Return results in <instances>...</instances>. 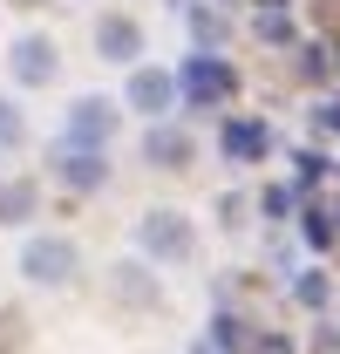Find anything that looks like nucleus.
<instances>
[{
  "mask_svg": "<svg viewBox=\"0 0 340 354\" xmlns=\"http://www.w3.org/2000/svg\"><path fill=\"white\" fill-rule=\"evenodd\" d=\"M143 245L150 252H191V225H177V212H150L143 218Z\"/></svg>",
  "mask_w": 340,
  "mask_h": 354,
  "instance_id": "nucleus-7",
  "label": "nucleus"
},
{
  "mask_svg": "<svg viewBox=\"0 0 340 354\" xmlns=\"http://www.w3.org/2000/svg\"><path fill=\"white\" fill-rule=\"evenodd\" d=\"M116 130V109L102 102V95H82L75 109H68V130H62V150H102Z\"/></svg>",
  "mask_w": 340,
  "mask_h": 354,
  "instance_id": "nucleus-1",
  "label": "nucleus"
},
{
  "mask_svg": "<svg viewBox=\"0 0 340 354\" xmlns=\"http://www.w3.org/2000/svg\"><path fill=\"white\" fill-rule=\"evenodd\" d=\"M143 150H150V164L177 171V164L191 157V136H177V130H150V143H143Z\"/></svg>",
  "mask_w": 340,
  "mask_h": 354,
  "instance_id": "nucleus-10",
  "label": "nucleus"
},
{
  "mask_svg": "<svg viewBox=\"0 0 340 354\" xmlns=\"http://www.w3.org/2000/svg\"><path fill=\"white\" fill-rule=\"evenodd\" d=\"M102 177H109L102 150H62V184H75V191H95Z\"/></svg>",
  "mask_w": 340,
  "mask_h": 354,
  "instance_id": "nucleus-8",
  "label": "nucleus"
},
{
  "mask_svg": "<svg viewBox=\"0 0 340 354\" xmlns=\"http://www.w3.org/2000/svg\"><path fill=\"white\" fill-rule=\"evenodd\" d=\"M14 75L28 88H41V82H55V48L41 41V35H28V41L14 48Z\"/></svg>",
  "mask_w": 340,
  "mask_h": 354,
  "instance_id": "nucleus-6",
  "label": "nucleus"
},
{
  "mask_svg": "<svg viewBox=\"0 0 340 354\" xmlns=\"http://www.w3.org/2000/svg\"><path fill=\"white\" fill-rule=\"evenodd\" d=\"M123 300H143V307H157V279H143V266H123Z\"/></svg>",
  "mask_w": 340,
  "mask_h": 354,
  "instance_id": "nucleus-12",
  "label": "nucleus"
},
{
  "mask_svg": "<svg viewBox=\"0 0 340 354\" xmlns=\"http://www.w3.org/2000/svg\"><path fill=\"white\" fill-rule=\"evenodd\" d=\"M272 130L265 123H225V157H265Z\"/></svg>",
  "mask_w": 340,
  "mask_h": 354,
  "instance_id": "nucleus-9",
  "label": "nucleus"
},
{
  "mask_svg": "<svg viewBox=\"0 0 340 354\" xmlns=\"http://www.w3.org/2000/svg\"><path fill=\"white\" fill-rule=\"evenodd\" d=\"M170 95H177V82H170L164 68H136V75H129V102H136L143 116H164Z\"/></svg>",
  "mask_w": 340,
  "mask_h": 354,
  "instance_id": "nucleus-4",
  "label": "nucleus"
},
{
  "mask_svg": "<svg viewBox=\"0 0 340 354\" xmlns=\"http://www.w3.org/2000/svg\"><path fill=\"white\" fill-rule=\"evenodd\" d=\"M35 218V184H0V225Z\"/></svg>",
  "mask_w": 340,
  "mask_h": 354,
  "instance_id": "nucleus-11",
  "label": "nucleus"
},
{
  "mask_svg": "<svg viewBox=\"0 0 340 354\" xmlns=\"http://www.w3.org/2000/svg\"><path fill=\"white\" fill-rule=\"evenodd\" d=\"M28 7H35V0H28Z\"/></svg>",
  "mask_w": 340,
  "mask_h": 354,
  "instance_id": "nucleus-15",
  "label": "nucleus"
},
{
  "mask_svg": "<svg viewBox=\"0 0 340 354\" xmlns=\"http://www.w3.org/2000/svg\"><path fill=\"white\" fill-rule=\"evenodd\" d=\"M293 293H299V300H306V307H327V279H299Z\"/></svg>",
  "mask_w": 340,
  "mask_h": 354,
  "instance_id": "nucleus-13",
  "label": "nucleus"
},
{
  "mask_svg": "<svg viewBox=\"0 0 340 354\" xmlns=\"http://www.w3.org/2000/svg\"><path fill=\"white\" fill-rule=\"evenodd\" d=\"M95 48H102L109 62H136V55H143V35H136L129 14H109V21L95 28Z\"/></svg>",
  "mask_w": 340,
  "mask_h": 354,
  "instance_id": "nucleus-5",
  "label": "nucleus"
},
{
  "mask_svg": "<svg viewBox=\"0 0 340 354\" xmlns=\"http://www.w3.org/2000/svg\"><path fill=\"white\" fill-rule=\"evenodd\" d=\"M21 272H28V279H41V286H62V279L75 272V245H68V239H28Z\"/></svg>",
  "mask_w": 340,
  "mask_h": 354,
  "instance_id": "nucleus-2",
  "label": "nucleus"
},
{
  "mask_svg": "<svg viewBox=\"0 0 340 354\" xmlns=\"http://www.w3.org/2000/svg\"><path fill=\"white\" fill-rule=\"evenodd\" d=\"M21 136V116H14V102H0V143H14Z\"/></svg>",
  "mask_w": 340,
  "mask_h": 354,
  "instance_id": "nucleus-14",
  "label": "nucleus"
},
{
  "mask_svg": "<svg viewBox=\"0 0 340 354\" xmlns=\"http://www.w3.org/2000/svg\"><path fill=\"white\" fill-rule=\"evenodd\" d=\"M177 82H184V95H191V102H225V95H232V68H225L218 55H191Z\"/></svg>",
  "mask_w": 340,
  "mask_h": 354,
  "instance_id": "nucleus-3",
  "label": "nucleus"
}]
</instances>
